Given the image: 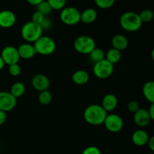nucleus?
Listing matches in <instances>:
<instances>
[{
  "label": "nucleus",
  "instance_id": "f257e3e1",
  "mask_svg": "<svg viewBox=\"0 0 154 154\" xmlns=\"http://www.w3.org/2000/svg\"><path fill=\"white\" fill-rule=\"evenodd\" d=\"M107 114L106 111L99 105H89L84 113V120L90 125L98 126L104 123Z\"/></svg>",
  "mask_w": 154,
  "mask_h": 154
},
{
  "label": "nucleus",
  "instance_id": "f03ea898",
  "mask_svg": "<svg viewBox=\"0 0 154 154\" xmlns=\"http://www.w3.org/2000/svg\"><path fill=\"white\" fill-rule=\"evenodd\" d=\"M120 23L123 29L131 32L139 30L143 23L138 14L133 11H127L123 14L120 17Z\"/></svg>",
  "mask_w": 154,
  "mask_h": 154
},
{
  "label": "nucleus",
  "instance_id": "7ed1b4c3",
  "mask_svg": "<svg viewBox=\"0 0 154 154\" xmlns=\"http://www.w3.org/2000/svg\"><path fill=\"white\" fill-rule=\"evenodd\" d=\"M43 30L40 25L29 21L24 24L21 28V35L27 42H35L42 36Z\"/></svg>",
  "mask_w": 154,
  "mask_h": 154
},
{
  "label": "nucleus",
  "instance_id": "20e7f679",
  "mask_svg": "<svg viewBox=\"0 0 154 154\" xmlns=\"http://www.w3.org/2000/svg\"><path fill=\"white\" fill-rule=\"evenodd\" d=\"M33 46L35 50L36 54H39L43 56H48L54 54L57 45L52 38L42 35L35 42Z\"/></svg>",
  "mask_w": 154,
  "mask_h": 154
},
{
  "label": "nucleus",
  "instance_id": "39448f33",
  "mask_svg": "<svg viewBox=\"0 0 154 154\" xmlns=\"http://www.w3.org/2000/svg\"><path fill=\"white\" fill-rule=\"evenodd\" d=\"M75 51L82 54H90L96 48V42L92 37L88 35H81L77 38L74 42Z\"/></svg>",
  "mask_w": 154,
  "mask_h": 154
},
{
  "label": "nucleus",
  "instance_id": "423d86ee",
  "mask_svg": "<svg viewBox=\"0 0 154 154\" xmlns=\"http://www.w3.org/2000/svg\"><path fill=\"white\" fill-rule=\"evenodd\" d=\"M60 20L64 24L74 26L81 22V12L74 7H65L60 12Z\"/></svg>",
  "mask_w": 154,
  "mask_h": 154
},
{
  "label": "nucleus",
  "instance_id": "0eeeda50",
  "mask_svg": "<svg viewBox=\"0 0 154 154\" xmlns=\"http://www.w3.org/2000/svg\"><path fill=\"white\" fill-rule=\"evenodd\" d=\"M114 72V65L105 60L96 63L93 66V72L94 75L100 79L108 78L112 75Z\"/></svg>",
  "mask_w": 154,
  "mask_h": 154
},
{
  "label": "nucleus",
  "instance_id": "6e6552de",
  "mask_svg": "<svg viewBox=\"0 0 154 154\" xmlns=\"http://www.w3.org/2000/svg\"><path fill=\"white\" fill-rule=\"evenodd\" d=\"M0 57L4 61L5 64L8 66L17 64L20 60V56L18 54L17 48L14 46H6L2 49Z\"/></svg>",
  "mask_w": 154,
  "mask_h": 154
},
{
  "label": "nucleus",
  "instance_id": "1a4fd4ad",
  "mask_svg": "<svg viewBox=\"0 0 154 154\" xmlns=\"http://www.w3.org/2000/svg\"><path fill=\"white\" fill-rule=\"evenodd\" d=\"M104 124L105 128L110 132H118L123 129V120L117 114H108L104 121Z\"/></svg>",
  "mask_w": 154,
  "mask_h": 154
},
{
  "label": "nucleus",
  "instance_id": "9d476101",
  "mask_svg": "<svg viewBox=\"0 0 154 154\" xmlns=\"http://www.w3.org/2000/svg\"><path fill=\"white\" fill-rule=\"evenodd\" d=\"M17 105V99L14 97L10 92H0V110L8 112L15 108Z\"/></svg>",
  "mask_w": 154,
  "mask_h": 154
},
{
  "label": "nucleus",
  "instance_id": "9b49d317",
  "mask_svg": "<svg viewBox=\"0 0 154 154\" xmlns=\"http://www.w3.org/2000/svg\"><path fill=\"white\" fill-rule=\"evenodd\" d=\"M31 84L35 90L41 93V92L48 90L50 87V80L46 75H42V74H37L32 77Z\"/></svg>",
  "mask_w": 154,
  "mask_h": 154
},
{
  "label": "nucleus",
  "instance_id": "f8f14e48",
  "mask_svg": "<svg viewBox=\"0 0 154 154\" xmlns=\"http://www.w3.org/2000/svg\"><path fill=\"white\" fill-rule=\"evenodd\" d=\"M16 23V16L14 13L9 10L0 11V27L8 29L13 26Z\"/></svg>",
  "mask_w": 154,
  "mask_h": 154
},
{
  "label": "nucleus",
  "instance_id": "ddd939ff",
  "mask_svg": "<svg viewBox=\"0 0 154 154\" xmlns=\"http://www.w3.org/2000/svg\"><path fill=\"white\" fill-rule=\"evenodd\" d=\"M151 120V118L147 112V110L144 108H140L134 114V122L137 126L141 128L148 126Z\"/></svg>",
  "mask_w": 154,
  "mask_h": 154
},
{
  "label": "nucleus",
  "instance_id": "4468645a",
  "mask_svg": "<svg viewBox=\"0 0 154 154\" xmlns=\"http://www.w3.org/2000/svg\"><path fill=\"white\" fill-rule=\"evenodd\" d=\"M17 51L20 58L25 59V60L32 58L36 54L34 46L29 43H24L20 45L19 48H17Z\"/></svg>",
  "mask_w": 154,
  "mask_h": 154
},
{
  "label": "nucleus",
  "instance_id": "2eb2a0df",
  "mask_svg": "<svg viewBox=\"0 0 154 154\" xmlns=\"http://www.w3.org/2000/svg\"><path fill=\"white\" fill-rule=\"evenodd\" d=\"M149 138L150 137H149L148 133L143 129H138L135 131L132 137V142L136 146H139V147L146 145Z\"/></svg>",
  "mask_w": 154,
  "mask_h": 154
},
{
  "label": "nucleus",
  "instance_id": "dca6fc26",
  "mask_svg": "<svg viewBox=\"0 0 154 154\" xmlns=\"http://www.w3.org/2000/svg\"><path fill=\"white\" fill-rule=\"evenodd\" d=\"M117 104H118V100L117 96H114V94H108L105 95L102 99L101 106L108 113L115 109L117 106Z\"/></svg>",
  "mask_w": 154,
  "mask_h": 154
},
{
  "label": "nucleus",
  "instance_id": "f3484780",
  "mask_svg": "<svg viewBox=\"0 0 154 154\" xmlns=\"http://www.w3.org/2000/svg\"><path fill=\"white\" fill-rule=\"evenodd\" d=\"M111 45H112L113 48L121 52V51L127 48L129 42L123 35L117 34L115 35L111 39Z\"/></svg>",
  "mask_w": 154,
  "mask_h": 154
},
{
  "label": "nucleus",
  "instance_id": "a211bd4d",
  "mask_svg": "<svg viewBox=\"0 0 154 154\" xmlns=\"http://www.w3.org/2000/svg\"><path fill=\"white\" fill-rule=\"evenodd\" d=\"M97 18V12L93 8H87L81 12V22L90 24L94 22Z\"/></svg>",
  "mask_w": 154,
  "mask_h": 154
},
{
  "label": "nucleus",
  "instance_id": "6ab92c4d",
  "mask_svg": "<svg viewBox=\"0 0 154 154\" xmlns=\"http://www.w3.org/2000/svg\"><path fill=\"white\" fill-rule=\"evenodd\" d=\"M90 79L89 74L84 70H78L72 75V81L78 85H84L87 84Z\"/></svg>",
  "mask_w": 154,
  "mask_h": 154
},
{
  "label": "nucleus",
  "instance_id": "aec40b11",
  "mask_svg": "<svg viewBox=\"0 0 154 154\" xmlns=\"http://www.w3.org/2000/svg\"><path fill=\"white\" fill-rule=\"evenodd\" d=\"M143 95L144 98L150 102V104L154 103V82L152 81H147L144 84L142 88Z\"/></svg>",
  "mask_w": 154,
  "mask_h": 154
},
{
  "label": "nucleus",
  "instance_id": "412c9836",
  "mask_svg": "<svg viewBox=\"0 0 154 154\" xmlns=\"http://www.w3.org/2000/svg\"><path fill=\"white\" fill-rule=\"evenodd\" d=\"M120 59H121V52L114 48L110 49L105 54V60L113 65L120 62Z\"/></svg>",
  "mask_w": 154,
  "mask_h": 154
},
{
  "label": "nucleus",
  "instance_id": "4be33fe9",
  "mask_svg": "<svg viewBox=\"0 0 154 154\" xmlns=\"http://www.w3.org/2000/svg\"><path fill=\"white\" fill-rule=\"evenodd\" d=\"M26 90L25 85L21 82H16L11 87L10 93L14 98H19L24 94Z\"/></svg>",
  "mask_w": 154,
  "mask_h": 154
},
{
  "label": "nucleus",
  "instance_id": "5701e85b",
  "mask_svg": "<svg viewBox=\"0 0 154 154\" xmlns=\"http://www.w3.org/2000/svg\"><path fill=\"white\" fill-rule=\"evenodd\" d=\"M90 58L93 63H96L105 59V54L101 48H96L90 54Z\"/></svg>",
  "mask_w": 154,
  "mask_h": 154
},
{
  "label": "nucleus",
  "instance_id": "b1692460",
  "mask_svg": "<svg viewBox=\"0 0 154 154\" xmlns=\"http://www.w3.org/2000/svg\"><path fill=\"white\" fill-rule=\"evenodd\" d=\"M52 94L48 90L41 92L38 95V102L43 105H48L52 101Z\"/></svg>",
  "mask_w": 154,
  "mask_h": 154
},
{
  "label": "nucleus",
  "instance_id": "393cba45",
  "mask_svg": "<svg viewBox=\"0 0 154 154\" xmlns=\"http://www.w3.org/2000/svg\"><path fill=\"white\" fill-rule=\"evenodd\" d=\"M36 8H37L38 11L42 13L44 16H47V15L50 14L52 11V9H51L48 1H43L42 0L40 4L36 6Z\"/></svg>",
  "mask_w": 154,
  "mask_h": 154
},
{
  "label": "nucleus",
  "instance_id": "a878e982",
  "mask_svg": "<svg viewBox=\"0 0 154 154\" xmlns=\"http://www.w3.org/2000/svg\"><path fill=\"white\" fill-rule=\"evenodd\" d=\"M139 15V17L141 19V22H150L153 20L154 14L153 11L150 10V9H145V10H143L142 11H141V13L138 14Z\"/></svg>",
  "mask_w": 154,
  "mask_h": 154
},
{
  "label": "nucleus",
  "instance_id": "bb28decb",
  "mask_svg": "<svg viewBox=\"0 0 154 154\" xmlns=\"http://www.w3.org/2000/svg\"><path fill=\"white\" fill-rule=\"evenodd\" d=\"M48 2L52 10H63L66 5L65 0H48Z\"/></svg>",
  "mask_w": 154,
  "mask_h": 154
},
{
  "label": "nucleus",
  "instance_id": "cd10ccee",
  "mask_svg": "<svg viewBox=\"0 0 154 154\" xmlns=\"http://www.w3.org/2000/svg\"><path fill=\"white\" fill-rule=\"evenodd\" d=\"M95 3L100 8L108 9L114 5L115 1L114 0H96Z\"/></svg>",
  "mask_w": 154,
  "mask_h": 154
},
{
  "label": "nucleus",
  "instance_id": "c85d7f7f",
  "mask_svg": "<svg viewBox=\"0 0 154 154\" xmlns=\"http://www.w3.org/2000/svg\"><path fill=\"white\" fill-rule=\"evenodd\" d=\"M8 72H9V73H10L11 75L17 77V76H18L20 74L21 68L18 63H17V64L11 65V66H9Z\"/></svg>",
  "mask_w": 154,
  "mask_h": 154
},
{
  "label": "nucleus",
  "instance_id": "c756f323",
  "mask_svg": "<svg viewBox=\"0 0 154 154\" xmlns=\"http://www.w3.org/2000/svg\"><path fill=\"white\" fill-rule=\"evenodd\" d=\"M45 18V16H44L42 13H40L39 11H36L35 12H34V14L32 16V22L35 23L36 24H38L40 25L42 23V21L44 20V19Z\"/></svg>",
  "mask_w": 154,
  "mask_h": 154
},
{
  "label": "nucleus",
  "instance_id": "7c9ffc66",
  "mask_svg": "<svg viewBox=\"0 0 154 154\" xmlns=\"http://www.w3.org/2000/svg\"><path fill=\"white\" fill-rule=\"evenodd\" d=\"M127 108L130 112L135 114L137 111L140 109L139 104L136 101H130L127 105Z\"/></svg>",
  "mask_w": 154,
  "mask_h": 154
},
{
  "label": "nucleus",
  "instance_id": "2f4dec72",
  "mask_svg": "<svg viewBox=\"0 0 154 154\" xmlns=\"http://www.w3.org/2000/svg\"><path fill=\"white\" fill-rule=\"evenodd\" d=\"M82 154H102L101 150L95 146H90L87 147L82 152Z\"/></svg>",
  "mask_w": 154,
  "mask_h": 154
},
{
  "label": "nucleus",
  "instance_id": "473e14b6",
  "mask_svg": "<svg viewBox=\"0 0 154 154\" xmlns=\"http://www.w3.org/2000/svg\"><path fill=\"white\" fill-rule=\"evenodd\" d=\"M41 28L42 29V30H48L51 28L52 26V21L49 19V18L45 17L44 19V20L42 21V23L40 24Z\"/></svg>",
  "mask_w": 154,
  "mask_h": 154
},
{
  "label": "nucleus",
  "instance_id": "72a5a7b5",
  "mask_svg": "<svg viewBox=\"0 0 154 154\" xmlns=\"http://www.w3.org/2000/svg\"><path fill=\"white\" fill-rule=\"evenodd\" d=\"M7 120V114L5 112L0 110V126L5 123V122Z\"/></svg>",
  "mask_w": 154,
  "mask_h": 154
},
{
  "label": "nucleus",
  "instance_id": "f704fd0d",
  "mask_svg": "<svg viewBox=\"0 0 154 154\" xmlns=\"http://www.w3.org/2000/svg\"><path fill=\"white\" fill-rule=\"evenodd\" d=\"M147 112H148L151 120H154V103L150 105V108H149V109L147 110Z\"/></svg>",
  "mask_w": 154,
  "mask_h": 154
},
{
  "label": "nucleus",
  "instance_id": "c9c22d12",
  "mask_svg": "<svg viewBox=\"0 0 154 154\" xmlns=\"http://www.w3.org/2000/svg\"><path fill=\"white\" fill-rule=\"evenodd\" d=\"M147 144H148L149 148L150 149L151 151H154V137L152 136L149 138L148 141H147Z\"/></svg>",
  "mask_w": 154,
  "mask_h": 154
},
{
  "label": "nucleus",
  "instance_id": "e433bc0d",
  "mask_svg": "<svg viewBox=\"0 0 154 154\" xmlns=\"http://www.w3.org/2000/svg\"><path fill=\"white\" fill-rule=\"evenodd\" d=\"M42 0H28V3H29L30 5H32L33 6H37L38 5L40 4V2H42Z\"/></svg>",
  "mask_w": 154,
  "mask_h": 154
},
{
  "label": "nucleus",
  "instance_id": "4c0bfd02",
  "mask_svg": "<svg viewBox=\"0 0 154 154\" xmlns=\"http://www.w3.org/2000/svg\"><path fill=\"white\" fill-rule=\"evenodd\" d=\"M5 65V64L4 61H3V60H2V57H0V70H2V69L3 68H4Z\"/></svg>",
  "mask_w": 154,
  "mask_h": 154
},
{
  "label": "nucleus",
  "instance_id": "58836bf2",
  "mask_svg": "<svg viewBox=\"0 0 154 154\" xmlns=\"http://www.w3.org/2000/svg\"><path fill=\"white\" fill-rule=\"evenodd\" d=\"M149 154H153V153H149Z\"/></svg>",
  "mask_w": 154,
  "mask_h": 154
}]
</instances>
